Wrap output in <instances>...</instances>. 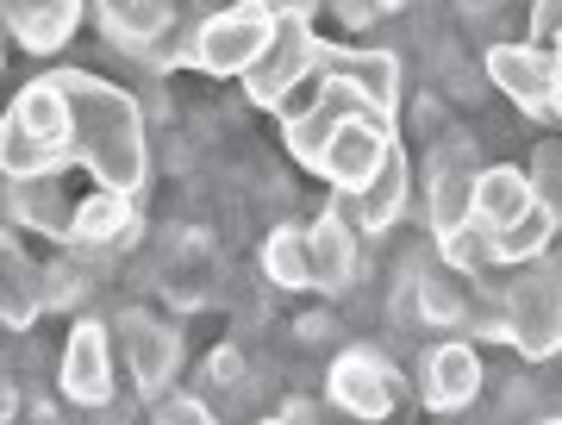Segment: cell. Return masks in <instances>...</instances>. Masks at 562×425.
I'll return each instance as SVG.
<instances>
[{
	"mask_svg": "<svg viewBox=\"0 0 562 425\" xmlns=\"http://www.w3.org/2000/svg\"><path fill=\"white\" fill-rule=\"evenodd\" d=\"M57 88L69 101V132H76V157L94 169V182L113 194H138L144 182V120L138 101L101 76L57 69Z\"/></svg>",
	"mask_w": 562,
	"mask_h": 425,
	"instance_id": "6da1fadb",
	"label": "cell"
},
{
	"mask_svg": "<svg viewBox=\"0 0 562 425\" xmlns=\"http://www.w3.org/2000/svg\"><path fill=\"white\" fill-rule=\"evenodd\" d=\"M101 7V25L106 38L132 51V57L157 63H194V38H201V25H213L220 13H238L250 0H94Z\"/></svg>",
	"mask_w": 562,
	"mask_h": 425,
	"instance_id": "7a4b0ae2",
	"label": "cell"
},
{
	"mask_svg": "<svg viewBox=\"0 0 562 425\" xmlns=\"http://www.w3.org/2000/svg\"><path fill=\"white\" fill-rule=\"evenodd\" d=\"M63 163H76V132H69V101L57 76L20 88L13 113L0 120V169L20 176H57Z\"/></svg>",
	"mask_w": 562,
	"mask_h": 425,
	"instance_id": "3957f363",
	"label": "cell"
},
{
	"mask_svg": "<svg viewBox=\"0 0 562 425\" xmlns=\"http://www.w3.org/2000/svg\"><path fill=\"white\" fill-rule=\"evenodd\" d=\"M487 338H513V345L538 364L562 350V250H543L494 294L487 313Z\"/></svg>",
	"mask_w": 562,
	"mask_h": 425,
	"instance_id": "277c9868",
	"label": "cell"
},
{
	"mask_svg": "<svg viewBox=\"0 0 562 425\" xmlns=\"http://www.w3.org/2000/svg\"><path fill=\"white\" fill-rule=\"evenodd\" d=\"M387 150H394V138H387V113L375 120V107H357V113L325 138V150H319L313 169H319L338 194H362V188L382 176Z\"/></svg>",
	"mask_w": 562,
	"mask_h": 425,
	"instance_id": "5b68a950",
	"label": "cell"
},
{
	"mask_svg": "<svg viewBox=\"0 0 562 425\" xmlns=\"http://www.w3.org/2000/svg\"><path fill=\"white\" fill-rule=\"evenodd\" d=\"M269 44H276V13L250 0V7H238V13H220L213 25H201L194 63L213 69V76H250Z\"/></svg>",
	"mask_w": 562,
	"mask_h": 425,
	"instance_id": "8992f818",
	"label": "cell"
},
{
	"mask_svg": "<svg viewBox=\"0 0 562 425\" xmlns=\"http://www.w3.org/2000/svg\"><path fill=\"white\" fill-rule=\"evenodd\" d=\"M313 57H319V38L306 32V13H276V44H269L262 63L244 76L250 101H257V107H288V94L306 81Z\"/></svg>",
	"mask_w": 562,
	"mask_h": 425,
	"instance_id": "52a82bcc",
	"label": "cell"
},
{
	"mask_svg": "<svg viewBox=\"0 0 562 425\" xmlns=\"http://www.w3.org/2000/svg\"><path fill=\"white\" fill-rule=\"evenodd\" d=\"M325 394H331V406L338 413H350V420H387L394 406H401V376H394V364L387 357H375V350H344L338 364H331V382H325Z\"/></svg>",
	"mask_w": 562,
	"mask_h": 425,
	"instance_id": "ba28073f",
	"label": "cell"
},
{
	"mask_svg": "<svg viewBox=\"0 0 562 425\" xmlns=\"http://www.w3.org/2000/svg\"><path fill=\"white\" fill-rule=\"evenodd\" d=\"M120 345H125V364H132V388L138 394H162L169 376L181 369V332L162 325L157 313H125L120 320Z\"/></svg>",
	"mask_w": 562,
	"mask_h": 425,
	"instance_id": "9c48e42d",
	"label": "cell"
},
{
	"mask_svg": "<svg viewBox=\"0 0 562 425\" xmlns=\"http://www.w3.org/2000/svg\"><path fill=\"white\" fill-rule=\"evenodd\" d=\"M487 76L494 88H506V101L519 107V113H550V94H557V63L543 44H494L487 51Z\"/></svg>",
	"mask_w": 562,
	"mask_h": 425,
	"instance_id": "30bf717a",
	"label": "cell"
},
{
	"mask_svg": "<svg viewBox=\"0 0 562 425\" xmlns=\"http://www.w3.org/2000/svg\"><path fill=\"white\" fill-rule=\"evenodd\" d=\"M531 206H538V194H531V176H525V169H513V163L475 169V188H469V232L494 238V232H506L513 220H525Z\"/></svg>",
	"mask_w": 562,
	"mask_h": 425,
	"instance_id": "8fae6325",
	"label": "cell"
},
{
	"mask_svg": "<svg viewBox=\"0 0 562 425\" xmlns=\"http://www.w3.org/2000/svg\"><path fill=\"white\" fill-rule=\"evenodd\" d=\"M419 394L431 413H462L482 401V357L469 345H431L419 364Z\"/></svg>",
	"mask_w": 562,
	"mask_h": 425,
	"instance_id": "7c38bea8",
	"label": "cell"
},
{
	"mask_svg": "<svg viewBox=\"0 0 562 425\" xmlns=\"http://www.w3.org/2000/svg\"><path fill=\"white\" fill-rule=\"evenodd\" d=\"M63 394L81 406H106L113 401V350H106V325L81 320L63 345Z\"/></svg>",
	"mask_w": 562,
	"mask_h": 425,
	"instance_id": "4fadbf2b",
	"label": "cell"
},
{
	"mask_svg": "<svg viewBox=\"0 0 562 425\" xmlns=\"http://www.w3.org/2000/svg\"><path fill=\"white\" fill-rule=\"evenodd\" d=\"M306 269H313V288H325V294L357 288V276H362L357 225L344 220V213H325V220L306 232Z\"/></svg>",
	"mask_w": 562,
	"mask_h": 425,
	"instance_id": "5bb4252c",
	"label": "cell"
},
{
	"mask_svg": "<svg viewBox=\"0 0 562 425\" xmlns=\"http://www.w3.org/2000/svg\"><path fill=\"white\" fill-rule=\"evenodd\" d=\"M0 20L13 25V38L32 51H57L81 25V0H0Z\"/></svg>",
	"mask_w": 562,
	"mask_h": 425,
	"instance_id": "9a60e30c",
	"label": "cell"
},
{
	"mask_svg": "<svg viewBox=\"0 0 562 425\" xmlns=\"http://www.w3.org/2000/svg\"><path fill=\"white\" fill-rule=\"evenodd\" d=\"M401 206H406V163H401V150H387L382 176L362 194H344L338 213H350V225H362V232H387V225L401 220Z\"/></svg>",
	"mask_w": 562,
	"mask_h": 425,
	"instance_id": "2e32d148",
	"label": "cell"
},
{
	"mask_svg": "<svg viewBox=\"0 0 562 425\" xmlns=\"http://www.w3.org/2000/svg\"><path fill=\"white\" fill-rule=\"evenodd\" d=\"M7 206H13L20 225H38L50 238H69V232H76V206L57 194V176H20L13 194H7Z\"/></svg>",
	"mask_w": 562,
	"mask_h": 425,
	"instance_id": "e0dca14e",
	"label": "cell"
},
{
	"mask_svg": "<svg viewBox=\"0 0 562 425\" xmlns=\"http://www.w3.org/2000/svg\"><path fill=\"white\" fill-rule=\"evenodd\" d=\"M132 232H138L132 194H113V188H101L94 201L76 206V232H69V238H76V244H94V250H120Z\"/></svg>",
	"mask_w": 562,
	"mask_h": 425,
	"instance_id": "ac0fdd59",
	"label": "cell"
},
{
	"mask_svg": "<svg viewBox=\"0 0 562 425\" xmlns=\"http://www.w3.org/2000/svg\"><path fill=\"white\" fill-rule=\"evenodd\" d=\"M413 320H425V325H469L475 320V306H469V294H462L450 276H438V269H425L419 282H413Z\"/></svg>",
	"mask_w": 562,
	"mask_h": 425,
	"instance_id": "d6986e66",
	"label": "cell"
},
{
	"mask_svg": "<svg viewBox=\"0 0 562 425\" xmlns=\"http://www.w3.org/2000/svg\"><path fill=\"white\" fill-rule=\"evenodd\" d=\"M262 276L281 288H313V269H306V232L281 225L276 238L262 244Z\"/></svg>",
	"mask_w": 562,
	"mask_h": 425,
	"instance_id": "ffe728a7",
	"label": "cell"
},
{
	"mask_svg": "<svg viewBox=\"0 0 562 425\" xmlns=\"http://www.w3.org/2000/svg\"><path fill=\"white\" fill-rule=\"evenodd\" d=\"M531 194L543 206H562V144H543L538 150V169H531Z\"/></svg>",
	"mask_w": 562,
	"mask_h": 425,
	"instance_id": "44dd1931",
	"label": "cell"
},
{
	"mask_svg": "<svg viewBox=\"0 0 562 425\" xmlns=\"http://www.w3.org/2000/svg\"><path fill=\"white\" fill-rule=\"evenodd\" d=\"M206 382H213V388H232V394H244V388H250V369H244L238 350H213V364H206Z\"/></svg>",
	"mask_w": 562,
	"mask_h": 425,
	"instance_id": "7402d4cb",
	"label": "cell"
},
{
	"mask_svg": "<svg viewBox=\"0 0 562 425\" xmlns=\"http://www.w3.org/2000/svg\"><path fill=\"white\" fill-rule=\"evenodd\" d=\"M157 425H220L206 401H157Z\"/></svg>",
	"mask_w": 562,
	"mask_h": 425,
	"instance_id": "603a6c76",
	"label": "cell"
},
{
	"mask_svg": "<svg viewBox=\"0 0 562 425\" xmlns=\"http://www.w3.org/2000/svg\"><path fill=\"white\" fill-rule=\"evenodd\" d=\"M562 38V0H538L531 13V44H557Z\"/></svg>",
	"mask_w": 562,
	"mask_h": 425,
	"instance_id": "cb8c5ba5",
	"label": "cell"
},
{
	"mask_svg": "<svg viewBox=\"0 0 562 425\" xmlns=\"http://www.w3.org/2000/svg\"><path fill=\"white\" fill-rule=\"evenodd\" d=\"M501 7H506V0H457L462 20H501Z\"/></svg>",
	"mask_w": 562,
	"mask_h": 425,
	"instance_id": "d4e9b609",
	"label": "cell"
},
{
	"mask_svg": "<svg viewBox=\"0 0 562 425\" xmlns=\"http://www.w3.org/2000/svg\"><path fill=\"white\" fill-rule=\"evenodd\" d=\"M276 425H319V420H313V401H288Z\"/></svg>",
	"mask_w": 562,
	"mask_h": 425,
	"instance_id": "484cf974",
	"label": "cell"
},
{
	"mask_svg": "<svg viewBox=\"0 0 562 425\" xmlns=\"http://www.w3.org/2000/svg\"><path fill=\"white\" fill-rule=\"evenodd\" d=\"M13 406H20V394H13V382H7V376H0V425L13 420Z\"/></svg>",
	"mask_w": 562,
	"mask_h": 425,
	"instance_id": "4316f807",
	"label": "cell"
},
{
	"mask_svg": "<svg viewBox=\"0 0 562 425\" xmlns=\"http://www.w3.org/2000/svg\"><path fill=\"white\" fill-rule=\"evenodd\" d=\"M550 63H557V94H550V113L562 120V51H550Z\"/></svg>",
	"mask_w": 562,
	"mask_h": 425,
	"instance_id": "83f0119b",
	"label": "cell"
},
{
	"mask_svg": "<svg viewBox=\"0 0 562 425\" xmlns=\"http://www.w3.org/2000/svg\"><path fill=\"white\" fill-rule=\"evenodd\" d=\"M394 7H406V0H375V13H394Z\"/></svg>",
	"mask_w": 562,
	"mask_h": 425,
	"instance_id": "f1b7e54d",
	"label": "cell"
},
{
	"mask_svg": "<svg viewBox=\"0 0 562 425\" xmlns=\"http://www.w3.org/2000/svg\"><path fill=\"white\" fill-rule=\"evenodd\" d=\"M531 425H562V413H543V420H531Z\"/></svg>",
	"mask_w": 562,
	"mask_h": 425,
	"instance_id": "f546056e",
	"label": "cell"
},
{
	"mask_svg": "<svg viewBox=\"0 0 562 425\" xmlns=\"http://www.w3.org/2000/svg\"><path fill=\"white\" fill-rule=\"evenodd\" d=\"M38 425H63V420H57V413H44V420H38Z\"/></svg>",
	"mask_w": 562,
	"mask_h": 425,
	"instance_id": "4dcf8cb0",
	"label": "cell"
},
{
	"mask_svg": "<svg viewBox=\"0 0 562 425\" xmlns=\"http://www.w3.org/2000/svg\"><path fill=\"white\" fill-rule=\"evenodd\" d=\"M0 69H7V57H0Z\"/></svg>",
	"mask_w": 562,
	"mask_h": 425,
	"instance_id": "1f68e13d",
	"label": "cell"
},
{
	"mask_svg": "<svg viewBox=\"0 0 562 425\" xmlns=\"http://www.w3.org/2000/svg\"><path fill=\"white\" fill-rule=\"evenodd\" d=\"M262 425H276V420H262Z\"/></svg>",
	"mask_w": 562,
	"mask_h": 425,
	"instance_id": "d6a6232c",
	"label": "cell"
}]
</instances>
